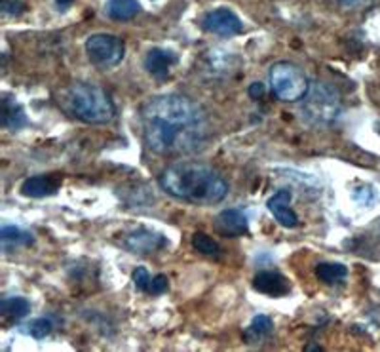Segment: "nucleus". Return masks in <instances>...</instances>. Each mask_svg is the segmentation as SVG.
<instances>
[{
    "instance_id": "obj_25",
    "label": "nucleus",
    "mask_w": 380,
    "mask_h": 352,
    "mask_svg": "<svg viewBox=\"0 0 380 352\" xmlns=\"http://www.w3.org/2000/svg\"><path fill=\"white\" fill-rule=\"evenodd\" d=\"M0 10L4 11L6 16H19L25 10V4L19 0H0Z\"/></svg>"
},
{
    "instance_id": "obj_8",
    "label": "nucleus",
    "mask_w": 380,
    "mask_h": 352,
    "mask_svg": "<svg viewBox=\"0 0 380 352\" xmlns=\"http://www.w3.org/2000/svg\"><path fill=\"white\" fill-rule=\"evenodd\" d=\"M202 27L207 33L222 36V39H230V36L244 33V25L240 21V17L228 8H217V10L207 11L202 17Z\"/></svg>"
},
{
    "instance_id": "obj_13",
    "label": "nucleus",
    "mask_w": 380,
    "mask_h": 352,
    "mask_svg": "<svg viewBox=\"0 0 380 352\" xmlns=\"http://www.w3.org/2000/svg\"><path fill=\"white\" fill-rule=\"evenodd\" d=\"M177 63V56L165 48H153L145 57V69L150 76L158 80H165L170 76L171 67Z\"/></svg>"
},
{
    "instance_id": "obj_6",
    "label": "nucleus",
    "mask_w": 380,
    "mask_h": 352,
    "mask_svg": "<svg viewBox=\"0 0 380 352\" xmlns=\"http://www.w3.org/2000/svg\"><path fill=\"white\" fill-rule=\"evenodd\" d=\"M86 54L93 67L99 71H108L124 59V40L114 34H91L90 39L86 40Z\"/></svg>"
},
{
    "instance_id": "obj_17",
    "label": "nucleus",
    "mask_w": 380,
    "mask_h": 352,
    "mask_svg": "<svg viewBox=\"0 0 380 352\" xmlns=\"http://www.w3.org/2000/svg\"><path fill=\"white\" fill-rule=\"evenodd\" d=\"M0 242H2L4 251H8L10 248L31 246L34 242V238L33 234L16 227V225H2V228H0Z\"/></svg>"
},
{
    "instance_id": "obj_21",
    "label": "nucleus",
    "mask_w": 380,
    "mask_h": 352,
    "mask_svg": "<svg viewBox=\"0 0 380 352\" xmlns=\"http://www.w3.org/2000/svg\"><path fill=\"white\" fill-rule=\"evenodd\" d=\"M51 330H53V324L50 318H36L27 326V331L34 339H46L51 333Z\"/></svg>"
},
{
    "instance_id": "obj_9",
    "label": "nucleus",
    "mask_w": 380,
    "mask_h": 352,
    "mask_svg": "<svg viewBox=\"0 0 380 352\" xmlns=\"http://www.w3.org/2000/svg\"><path fill=\"white\" fill-rule=\"evenodd\" d=\"M213 228L217 234L227 236V238H238L250 234V221L244 211L238 208H230V210H222L213 221Z\"/></svg>"
},
{
    "instance_id": "obj_1",
    "label": "nucleus",
    "mask_w": 380,
    "mask_h": 352,
    "mask_svg": "<svg viewBox=\"0 0 380 352\" xmlns=\"http://www.w3.org/2000/svg\"><path fill=\"white\" fill-rule=\"evenodd\" d=\"M139 119L147 149L162 156L198 153L210 139V122L204 109L179 94L148 99Z\"/></svg>"
},
{
    "instance_id": "obj_18",
    "label": "nucleus",
    "mask_w": 380,
    "mask_h": 352,
    "mask_svg": "<svg viewBox=\"0 0 380 352\" xmlns=\"http://www.w3.org/2000/svg\"><path fill=\"white\" fill-rule=\"evenodd\" d=\"M0 313L4 318L21 320L31 313V303L25 297H4L0 301Z\"/></svg>"
},
{
    "instance_id": "obj_23",
    "label": "nucleus",
    "mask_w": 380,
    "mask_h": 352,
    "mask_svg": "<svg viewBox=\"0 0 380 352\" xmlns=\"http://www.w3.org/2000/svg\"><path fill=\"white\" fill-rule=\"evenodd\" d=\"M170 288V280L165 274H156L150 280V286H148V296H162Z\"/></svg>"
},
{
    "instance_id": "obj_2",
    "label": "nucleus",
    "mask_w": 380,
    "mask_h": 352,
    "mask_svg": "<svg viewBox=\"0 0 380 352\" xmlns=\"http://www.w3.org/2000/svg\"><path fill=\"white\" fill-rule=\"evenodd\" d=\"M160 187L177 200L194 206H213L227 198V179L202 162H175L160 176Z\"/></svg>"
},
{
    "instance_id": "obj_7",
    "label": "nucleus",
    "mask_w": 380,
    "mask_h": 352,
    "mask_svg": "<svg viewBox=\"0 0 380 352\" xmlns=\"http://www.w3.org/2000/svg\"><path fill=\"white\" fill-rule=\"evenodd\" d=\"M122 248L130 251V253H137V256H150L156 251L164 250L170 246L168 238L164 234L150 231L147 227H137L131 231H125L120 240Z\"/></svg>"
},
{
    "instance_id": "obj_26",
    "label": "nucleus",
    "mask_w": 380,
    "mask_h": 352,
    "mask_svg": "<svg viewBox=\"0 0 380 352\" xmlns=\"http://www.w3.org/2000/svg\"><path fill=\"white\" fill-rule=\"evenodd\" d=\"M262 96H265V84H261V82H253V84L250 86L251 99H259V97Z\"/></svg>"
},
{
    "instance_id": "obj_15",
    "label": "nucleus",
    "mask_w": 380,
    "mask_h": 352,
    "mask_svg": "<svg viewBox=\"0 0 380 352\" xmlns=\"http://www.w3.org/2000/svg\"><path fill=\"white\" fill-rule=\"evenodd\" d=\"M274 331V322L270 316L267 314H259L255 318L251 320V324L247 326V330L244 331V339L250 345H259L261 341L268 339L272 336Z\"/></svg>"
},
{
    "instance_id": "obj_28",
    "label": "nucleus",
    "mask_w": 380,
    "mask_h": 352,
    "mask_svg": "<svg viewBox=\"0 0 380 352\" xmlns=\"http://www.w3.org/2000/svg\"><path fill=\"white\" fill-rule=\"evenodd\" d=\"M337 2H339V4H342V6H352V4H356L358 0H337Z\"/></svg>"
},
{
    "instance_id": "obj_10",
    "label": "nucleus",
    "mask_w": 380,
    "mask_h": 352,
    "mask_svg": "<svg viewBox=\"0 0 380 352\" xmlns=\"http://www.w3.org/2000/svg\"><path fill=\"white\" fill-rule=\"evenodd\" d=\"M291 198H293L291 191L284 188V191H278V193L274 194L267 204L268 211H270V213L276 217V221L285 228L299 227V216L291 210Z\"/></svg>"
},
{
    "instance_id": "obj_24",
    "label": "nucleus",
    "mask_w": 380,
    "mask_h": 352,
    "mask_svg": "<svg viewBox=\"0 0 380 352\" xmlns=\"http://www.w3.org/2000/svg\"><path fill=\"white\" fill-rule=\"evenodd\" d=\"M352 196L359 206H371L376 202V193L371 187L356 188V191L352 193Z\"/></svg>"
},
{
    "instance_id": "obj_4",
    "label": "nucleus",
    "mask_w": 380,
    "mask_h": 352,
    "mask_svg": "<svg viewBox=\"0 0 380 352\" xmlns=\"http://www.w3.org/2000/svg\"><path fill=\"white\" fill-rule=\"evenodd\" d=\"M302 119L312 126L333 124L342 111L341 94L335 86L327 82H312L308 88L307 96L302 97Z\"/></svg>"
},
{
    "instance_id": "obj_27",
    "label": "nucleus",
    "mask_w": 380,
    "mask_h": 352,
    "mask_svg": "<svg viewBox=\"0 0 380 352\" xmlns=\"http://www.w3.org/2000/svg\"><path fill=\"white\" fill-rule=\"evenodd\" d=\"M74 0H56V4L59 6V10H67L68 6L73 4Z\"/></svg>"
},
{
    "instance_id": "obj_22",
    "label": "nucleus",
    "mask_w": 380,
    "mask_h": 352,
    "mask_svg": "<svg viewBox=\"0 0 380 352\" xmlns=\"http://www.w3.org/2000/svg\"><path fill=\"white\" fill-rule=\"evenodd\" d=\"M131 278H133V284H135V288L139 291H143V293H148V286H150V274H148V271L145 267H137L135 271H133V274H131Z\"/></svg>"
},
{
    "instance_id": "obj_19",
    "label": "nucleus",
    "mask_w": 380,
    "mask_h": 352,
    "mask_svg": "<svg viewBox=\"0 0 380 352\" xmlns=\"http://www.w3.org/2000/svg\"><path fill=\"white\" fill-rule=\"evenodd\" d=\"M316 276L324 284H339L348 276V268L341 263H319L316 267Z\"/></svg>"
},
{
    "instance_id": "obj_20",
    "label": "nucleus",
    "mask_w": 380,
    "mask_h": 352,
    "mask_svg": "<svg viewBox=\"0 0 380 352\" xmlns=\"http://www.w3.org/2000/svg\"><path fill=\"white\" fill-rule=\"evenodd\" d=\"M192 248L196 251H200L202 256L207 257H217L219 256V251H221V248H219V244H217L215 240L211 238V236H207L205 233L192 234Z\"/></svg>"
},
{
    "instance_id": "obj_16",
    "label": "nucleus",
    "mask_w": 380,
    "mask_h": 352,
    "mask_svg": "<svg viewBox=\"0 0 380 352\" xmlns=\"http://www.w3.org/2000/svg\"><path fill=\"white\" fill-rule=\"evenodd\" d=\"M105 11L114 21H130L141 11V4L137 0H108Z\"/></svg>"
},
{
    "instance_id": "obj_12",
    "label": "nucleus",
    "mask_w": 380,
    "mask_h": 352,
    "mask_svg": "<svg viewBox=\"0 0 380 352\" xmlns=\"http://www.w3.org/2000/svg\"><path fill=\"white\" fill-rule=\"evenodd\" d=\"M63 179L59 176H34L25 179L21 185V194L27 198H46L53 196L59 191Z\"/></svg>"
},
{
    "instance_id": "obj_3",
    "label": "nucleus",
    "mask_w": 380,
    "mask_h": 352,
    "mask_svg": "<svg viewBox=\"0 0 380 352\" xmlns=\"http://www.w3.org/2000/svg\"><path fill=\"white\" fill-rule=\"evenodd\" d=\"M56 101L63 113L84 124H107L116 114L107 91L90 82H73L65 86L56 94Z\"/></svg>"
},
{
    "instance_id": "obj_14",
    "label": "nucleus",
    "mask_w": 380,
    "mask_h": 352,
    "mask_svg": "<svg viewBox=\"0 0 380 352\" xmlns=\"http://www.w3.org/2000/svg\"><path fill=\"white\" fill-rule=\"evenodd\" d=\"M29 120L25 116V111L16 99L4 96L2 97V111H0V126L6 130L16 131L23 126H27Z\"/></svg>"
},
{
    "instance_id": "obj_5",
    "label": "nucleus",
    "mask_w": 380,
    "mask_h": 352,
    "mask_svg": "<svg viewBox=\"0 0 380 352\" xmlns=\"http://www.w3.org/2000/svg\"><path fill=\"white\" fill-rule=\"evenodd\" d=\"M270 86L279 101L295 103L307 96L310 82L301 67L289 61H282L270 69Z\"/></svg>"
},
{
    "instance_id": "obj_11",
    "label": "nucleus",
    "mask_w": 380,
    "mask_h": 352,
    "mask_svg": "<svg viewBox=\"0 0 380 352\" xmlns=\"http://www.w3.org/2000/svg\"><path fill=\"white\" fill-rule=\"evenodd\" d=\"M253 288L259 293L270 297H284L291 291L289 280L285 278L284 274L276 273V271H261L255 274L253 278Z\"/></svg>"
}]
</instances>
